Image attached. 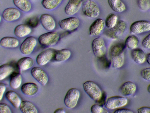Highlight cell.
<instances>
[{
    "label": "cell",
    "mask_w": 150,
    "mask_h": 113,
    "mask_svg": "<svg viewBox=\"0 0 150 113\" xmlns=\"http://www.w3.org/2000/svg\"><path fill=\"white\" fill-rule=\"evenodd\" d=\"M111 63L112 67L119 68L123 65L125 55L123 47L120 45L113 46L110 51Z\"/></svg>",
    "instance_id": "cell-1"
},
{
    "label": "cell",
    "mask_w": 150,
    "mask_h": 113,
    "mask_svg": "<svg viewBox=\"0 0 150 113\" xmlns=\"http://www.w3.org/2000/svg\"><path fill=\"white\" fill-rule=\"evenodd\" d=\"M127 28L128 25L127 22L121 20L117 21L116 25L114 27L106 30L105 34L108 37L111 39L117 40L124 34Z\"/></svg>",
    "instance_id": "cell-2"
},
{
    "label": "cell",
    "mask_w": 150,
    "mask_h": 113,
    "mask_svg": "<svg viewBox=\"0 0 150 113\" xmlns=\"http://www.w3.org/2000/svg\"><path fill=\"white\" fill-rule=\"evenodd\" d=\"M84 91L92 99L97 102L101 98L102 92L99 86L91 81L85 82L83 85Z\"/></svg>",
    "instance_id": "cell-3"
},
{
    "label": "cell",
    "mask_w": 150,
    "mask_h": 113,
    "mask_svg": "<svg viewBox=\"0 0 150 113\" xmlns=\"http://www.w3.org/2000/svg\"><path fill=\"white\" fill-rule=\"evenodd\" d=\"M82 11L84 15L91 18L97 17L100 12L98 4L93 0L86 1L83 5Z\"/></svg>",
    "instance_id": "cell-4"
},
{
    "label": "cell",
    "mask_w": 150,
    "mask_h": 113,
    "mask_svg": "<svg viewBox=\"0 0 150 113\" xmlns=\"http://www.w3.org/2000/svg\"><path fill=\"white\" fill-rule=\"evenodd\" d=\"M59 39V34L57 32L51 31L40 35L38 41L40 44L42 45L52 46L57 43Z\"/></svg>",
    "instance_id": "cell-5"
},
{
    "label": "cell",
    "mask_w": 150,
    "mask_h": 113,
    "mask_svg": "<svg viewBox=\"0 0 150 113\" xmlns=\"http://www.w3.org/2000/svg\"><path fill=\"white\" fill-rule=\"evenodd\" d=\"M80 96V92L77 89L72 88L68 90L65 96L64 102L68 108L72 109L76 105Z\"/></svg>",
    "instance_id": "cell-6"
},
{
    "label": "cell",
    "mask_w": 150,
    "mask_h": 113,
    "mask_svg": "<svg viewBox=\"0 0 150 113\" xmlns=\"http://www.w3.org/2000/svg\"><path fill=\"white\" fill-rule=\"evenodd\" d=\"M92 47L96 56L99 59L104 57L106 52V48L105 41L100 37L94 39L92 42Z\"/></svg>",
    "instance_id": "cell-7"
},
{
    "label": "cell",
    "mask_w": 150,
    "mask_h": 113,
    "mask_svg": "<svg viewBox=\"0 0 150 113\" xmlns=\"http://www.w3.org/2000/svg\"><path fill=\"white\" fill-rule=\"evenodd\" d=\"M128 102L126 98L120 96H112L107 99L105 103V107L109 109H114L125 106Z\"/></svg>",
    "instance_id": "cell-8"
},
{
    "label": "cell",
    "mask_w": 150,
    "mask_h": 113,
    "mask_svg": "<svg viewBox=\"0 0 150 113\" xmlns=\"http://www.w3.org/2000/svg\"><path fill=\"white\" fill-rule=\"evenodd\" d=\"M37 43V40L35 37L29 36L21 44L20 47L21 51L23 55H30L33 52Z\"/></svg>",
    "instance_id": "cell-9"
},
{
    "label": "cell",
    "mask_w": 150,
    "mask_h": 113,
    "mask_svg": "<svg viewBox=\"0 0 150 113\" xmlns=\"http://www.w3.org/2000/svg\"><path fill=\"white\" fill-rule=\"evenodd\" d=\"M130 32L134 34H139L150 31V22L146 20L135 21L131 25Z\"/></svg>",
    "instance_id": "cell-10"
},
{
    "label": "cell",
    "mask_w": 150,
    "mask_h": 113,
    "mask_svg": "<svg viewBox=\"0 0 150 113\" xmlns=\"http://www.w3.org/2000/svg\"><path fill=\"white\" fill-rule=\"evenodd\" d=\"M80 21L77 17H71L60 20L59 25L62 29L67 31H71L76 29L79 26Z\"/></svg>",
    "instance_id": "cell-11"
},
{
    "label": "cell",
    "mask_w": 150,
    "mask_h": 113,
    "mask_svg": "<svg viewBox=\"0 0 150 113\" xmlns=\"http://www.w3.org/2000/svg\"><path fill=\"white\" fill-rule=\"evenodd\" d=\"M56 49L53 48L45 49L37 56L36 62L39 65L43 66L53 59Z\"/></svg>",
    "instance_id": "cell-12"
},
{
    "label": "cell",
    "mask_w": 150,
    "mask_h": 113,
    "mask_svg": "<svg viewBox=\"0 0 150 113\" xmlns=\"http://www.w3.org/2000/svg\"><path fill=\"white\" fill-rule=\"evenodd\" d=\"M32 76L42 85L45 86L47 83L48 78L45 72L41 68L35 67L31 71Z\"/></svg>",
    "instance_id": "cell-13"
},
{
    "label": "cell",
    "mask_w": 150,
    "mask_h": 113,
    "mask_svg": "<svg viewBox=\"0 0 150 113\" xmlns=\"http://www.w3.org/2000/svg\"><path fill=\"white\" fill-rule=\"evenodd\" d=\"M105 26V22L103 19L101 18L97 19L89 27V35L91 36H97L100 35L104 29Z\"/></svg>",
    "instance_id": "cell-14"
},
{
    "label": "cell",
    "mask_w": 150,
    "mask_h": 113,
    "mask_svg": "<svg viewBox=\"0 0 150 113\" xmlns=\"http://www.w3.org/2000/svg\"><path fill=\"white\" fill-rule=\"evenodd\" d=\"M21 16V13L19 10L13 7L6 9L3 11L2 14V16L4 20L9 22L18 20Z\"/></svg>",
    "instance_id": "cell-15"
},
{
    "label": "cell",
    "mask_w": 150,
    "mask_h": 113,
    "mask_svg": "<svg viewBox=\"0 0 150 113\" xmlns=\"http://www.w3.org/2000/svg\"><path fill=\"white\" fill-rule=\"evenodd\" d=\"M83 0H69L65 7L64 11L68 15L71 16L76 14L80 9Z\"/></svg>",
    "instance_id": "cell-16"
},
{
    "label": "cell",
    "mask_w": 150,
    "mask_h": 113,
    "mask_svg": "<svg viewBox=\"0 0 150 113\" xmlns=\"http://www.w3.org/2000/svg\"><path fill=\"white\" fill-rule=\"evenodd\" d=\"M40 20L42 26L46 30L51 31L55 28V21L50 14H42L40 16Z\"/></svg>",
    "instance_id": "cell-17"
},
{
    "label": "cell",
    "mask_w": 150,
    "mask_h": 113,
    "mask_svg": "<svg viewBox=\"0 0 150 113\" xmlns=\"http://www.w3.org/2000/svg\"><path fill=\"white\" fill-rule=\"evenodd\" d=\"M21 91L24 95L28 96H33L38 92L39 88L37 85L33 82H27L21 86Z\"/></svg>",
    "instance_id": "cell-18"
},
{
    "label": "cell",
    "mask_w": 150,
    "mask_h": 113,
    "mask_svg": "<svg viewBox=\"0 0 150 113\" xmlns=\"http://www.w3.org/2000/svg\"><path fill=\"white\" fill-rule=\"evenodd\" d=\"M136 89V85L134 82L128 81L122 85L120 88V92L124 96H130L135 93Z\"/></svg>",
    "instance_id": "cell-19"
},
{
    "label": "cell",
    "mask_w": 150,
    "mask_h": 113,
    "mask_svg": "<svg viewBox=\"0 0 150 113\" xmlns=\"http://www.w3.org/2000/svg\"><path fill=\"white\" fill-rule=\"evenodd\" d=\"M6 99L16 109L19 108L22 100L18 94L15 91L9 90L5 94Z\"/></svg>",
    "instance_id": "cell-20"
},
{
    "label": "cell",
    "mask_w": 150,
    "mask_h": 113,
    "mask_svg": "<svg viewBox=\"0 0 150 113\" xmlns=\"http://www.w3.org/2000/svg\"><path fill=\"white\" fill-rule=\"evenodd\" d=\"M34 63V60L31 58L25 57L21 58L18 61L17 65L19 70L22 72L30 68Z\"/></svg>",
    "instance_id": "cell-21"
},
{
    "label": "cell",
    "mask_w": 150,
    "mask_h": 113,
    "mask_svg": "<svg viewBox=\"0 0 150 113\" xmlns=\"http://www.w3.org/2000/svg\"><path fill=\"white\" fill-rule=\"evenodd\" d=\"M71 54V51L68 49L56 50L53 59L56 62H63L67 60L70 57Z\"/></svg>",
    "instance_id": "cell-22"
},
{
    "label": "cell",
    "mask_w": 150,
    "mask_h": 113,
    "mask_svg": "<svg viewBox=\"0 0 150 113\" xmlns=\"http://www.w3.org/2000/svg\"><path fill=\"white\" fill-rule=\"evenodd\" d=\"M32 29L28 25L22 24L17 26L14 30V34L17 37L23 38L29 35Z\"/></svg>",
    "instance_id": "cell-23"
},
{
    "label": "cell",
    "mask_w": 150,
    "mask_h": 113,
    "mask_svg": "<svg viewBox=\"0 0 150 113\" xmlns=\"http://www.w3.org/2000/svg\"><path fill=\"white\" fill-rule=\"evenodd\" d=\"M19 44V41L17 38L10 36L2 38L0 41V45L2 47L5 48H15Z\"/></svg>",
    "instance_id": "cell-24"
},
{
    "label": "cell",
    "mask_w": 150,
    "mask_h": 113,
    "mask_svg": "<svg viewBox=\"0 0 150 113\" xmlns=\"http://www.w3.org/2000/svg\"><path fill=\"white\" fill-rule=\"evenodd\" d=\"M131 55L133 60L137 64H143L146 60L145 54L141 49L139 48L133 49L131 52Z\"/></svg>",
    "instance_id": "cell-25"
},
{
    "label": "cell",
    "mask_w": 150,
    "mask_h": 113,
    "mask_svg": "<svg viewBox=\"0 0 150 113\" xmlns=\"http://www.w3.org/2000/svg\"><path fill=\"white\" fill-rule=\"evenodd\" d=\"M19 109L23 113H38V109L31 102L27 100L22 101Z\"/></svg>",
    "instance_id": "cell-26"
},
{
    "label": "cell",
    "mask_w": 150,
    "mask_h": 113,
    "mask_svg": "<svg viewBox=\"0 0 150 113\" xmlns=\"http://www.w3.org/2000/svg\"><path fill=\"white\" fill-rule=\"evenodd\" d=\"M13 3L23 12H28L31 9L32 4L29 0H13Z\"/></svg>",
    "instance_id": "cell-27"
},
{
    "label": "cell",
    "mask_w": 150,
    "mask_h": 113,
    "mask_svg": "<svg viewBox=\"0 0 150 113\" xmlns=\"http://www.w3.org/2000/svg\"><path fill=\"white\" fill-rule=\"evenodd\" d=\"M108 4L115 12L121 13L126 9L125 4L121 0H108Z\"/></svg>",
    "instance_id": "cell-28"
},
{
    "label": "cell",
    "mask_w": 150,
    "mask_h": 113,
    "mask_svg": "<svg viewBox=\"0 0 150 113\" xmlns=\"http://www.w3.org/2000/svg\"><path fill=\"white\" fill-rule=\"evenodd\" d=\"M14 69L11 65L9 64H4L0 67V80H2L14 72Z\"/></svg>",
    "instance_id": "cell-29"
},
{
    "label": "cell",
    "mask_w": 150,
    "mask_h": 113,
    "mask_svg": "<svg viewBox=\"0 0 150 113\" xmlns=\"http://www.w3.org/2000/svg\"><path fill=\"white\" fill-rule=\"evenodd\" d=\"M22 82V77L18 73H13L11 75L9 82V85L12 89H16L21 85Z\"/></svg>",
    "instance_id": "cell-30"
},
{
    "label": "cell",
    "mask_w": 150,
    "mask_h": 113,
    "mask_svg": "<svg viewBox=\"0 0 150 113\" xmlns=\"http://www.w3.org/2000/svg\"><path fill=\"white\" fill-rule=\"evenodd\" d=\"M63 0H42L41 4L45 9L52 10L55 9L62 3Z\"/></svg>",
    "instance_id": "cell-31"
},
{
    "label": "cell",
    "mask_w": 150,
    "mask_h": 113,
    "mask_svg": "<svg viewBox=\"0 0 150 113\" xmlns=\"http://www.w3.org/2000/svg\"><path fill=\"white\" fill-rule=\"evenodd\" d=\"M139 42V39L137 36L131 35L127 38L125 41V44L128 48L134 49L138 47Z\"/></svg>",
    "instance_id": "cell-32"
},
{
    "label": "cell",
    "mask_w": 150,
    "mask_h": 113,
    "mask_svg": "<svg viewBox=\"0 0 150 113\" xmlns=\"http://www.w3.org/2000/svg\"><path fill=\"white\" fill-rule=\"evenodd\" d=\"M118 21L117 15L113 13L109 14L107 17L105 21V26L108 29L114 27Z\"/></svg>",
    "instance_id": "cell-33"
},
{
    "label": "cell",
    "mask_w": 150,
    "mask_h": 113,
    "mask_svg": "<svg viewBox=\"0 0 150 113\" xmlns=\"http://www.w3.org/2000/svg\"><path fill=\"white\" fill-rule=\"evenodd\" d=\"M139 7L142 10L146 11L150 8L149 0H137Z\"/></svg>",
    "instance_id": "cell-34"
},
{
    "label": "cell",
    "mask_w": 150,
    "mask_h": 113,
    "mask_svg": "<svg viewBox=\"0 0 150 113\" xmlns=\"http://www.w3.org/2000/svg\"><path fill=\"white\" fill-rule=\"evenodd\" d=\"M91 110L93 113H108L107 110L98 104H94L91 107Z\"/></svg>",
    "instance_id": "cell-35"
},
{
    "label": "cell",
    "mask_w": 150,
    "mask_h": 113,
    "mask_svg": "<svg viewBox=\"0 0 150 113\" xmlns=\"http://www.w3.org/2000/svg\"><path fill=\"white\" fill-rule=\"evenodd\" d=\"M0 113H11V110L9 106L4 102L0 103Z\"/></svg>",
    "instance_id": "cell-36"
},
{
    "label": "cell",
    "mask_w": 150,
    "mask_h": 113,
    "mask_svg": "<svg viewBox=\"0 0 150 113\" xmlns=\"http://www.w3.org/2000/svg\"><path fill=\"white\" fill-rule=\"evenodd\" d=\"M141 76L145 80L150 81V67L143 69L141 72Z\"/></svg>",
    "instance_id": "cell-37"
},
{
    "label": "cell",
    "mask_w": 150,
    "mask_h": 113,
    "mask_svg": "<svg viewBox=\"0 0 150 113\" xmlns=\"http://www.w3.org/2000/svg\"><path fill=\"white\" fill-rule=\"evenodd\" d=\"M142 44L145 48L147 49H150V34L144 39L142 41Z\"/></svg>",
    "instance_id": "cell-38"
},
{
    "label": "cell",
    "mask_w": 150,
    "mask_h": 113,
    "mask_svg": "<svg viewBox=\"0 0 150 113\" xmlns=\"http://www.w3.org/2000/svg\"><path fill=\"white\" fill-rule=\"evenodd\" d=\"M6 88V87L4 84L0 83V100L2 99L4 92Z\"/></svg>",
    "instance_id": "cell-39"
},
{
    "label": "cell",
    "mask_w": 150,
    "mask_h": 113,
    "mask_svg": "<svg viewBox=\"0 0 150 113\" xmlns=\"http://www.w3.org/2000/svg\"><path fill=\"white\" fill-rule=\"evenodd\" d=\"M114 113H134L131 110L128 109H119L116 110Z\"/></svg>",
    "instance_id": "cell-40"
},
{
    "label": "cell",
    "mask_w": 150,
    "mask_h": 113,
    "mask_svg": "<svg viewBox=\"0 0 150 113\" xmlns=\"http://www.w3.org/2000/svg\"><path fill=\"white\" fill-rule=\"evenodd\" d=\"M137 111L139 113H150V107H142L138 109Z\"/></svg>",
    "instance_id": "cell-41"
},
{
    "label": "cell",
    "mask_w": 150,
    "mask_h": 113,
    "mask_svg": "<svg viewBox=\"0 0 150 113\" xmlns=\"http://www.w3.org/2000/svg\"><path fill=\"white\" fill-rule=\"evenodd\" d=\"M106 97V94L105 93H103L102 96L100 99L96 102L98 104L101 106L104 104Z\"/></svg>",
    "instance_id": "cell-42"
},
{
    "label": "cell",
    "mask_w": 150,
    "mask_h": 113,
    "mask_svg": "<svg viewBox=\"0 0 150 113\" xmlns=\"http://www.w3.org/2000/svg\"><path fill=\"white\" fill-rule=\"evenodd\" d=\"M54 113H65V112L64 110L62 108H58L55 110L54 112Z\"/></svg>",
    "instance_id": "cell-43"
},
{
    "label": "cell",
    "mask_w": 150,
    "mask_h": 113,
    "mask_svg": "<svg viewBox=\"0 0 150 113\" xmlns=\"http://www.w3.org/2000/svg\"><path fill=\"white\" fill-rule=\"evenodd\" d=\"M146 59L148 63L150 65V53L147 54Z\"/></svg>",
    "instance_id": "cell-44"
},
{
    "label": "cell",
    "mask_w": 150,
    "mask_h": 113,
    "mask_svg": "<svg viewBox=\"0 0 150 113\" xmlns=\"http://www.w3.org/2000/svg\"><path fill=\"white\" fill-rule=\"evenodd\" d=\"M147 90L148 92L150 93V84L147 87Z\"/></svg>",
    "instance_id": "cell-45"
}]
</instances>
